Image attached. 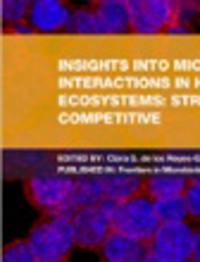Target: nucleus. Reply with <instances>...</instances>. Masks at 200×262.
<instances>
[{"instance_id": "obj_1", "label": "nucleus", "mask_w": 200, "mask_h": 262, "mask_svg": "<svg viewBox=\"0 0 200 262\" xmlns=\"http://www.w3.org/2000/svg\"><path fill=\"white\" fill-rule=\"evenodd\" d=\"M162 227L155 203L145 195H134V198L119 203L117 212L112 214V231H119L124 236H131L138 241H152V236L158 234Z\"/></svg>"}, {"instance_id": "obj_2", "label": "nucleus", "mask_w": 200, "mask_h": 262, "mask_svg": "<svg viewBox=\"0 0 200 262\" xmlns=\"http://www.w3.org/2000/svg\"><path fill=\"white\" fill-rule=\"evenodd\" d=\"M29 243H31L38 260H64L76 246L74 224H72V220L48 214V220L41 222L31 231Z\"/></svg>"}, {"instance_id": "obj_3", "label": "nucleus", "mask_w": 200, "mask_h": 262, "mask_svg": "<svg viewBox=\"0 0 200 262\" xmlns=\"http://www.w3.org/2000/svg\"><path fill=\"white\" fill-rule=\"evenodd\" d=\"M195 231L188 224H162L150 241V253L162 262H191L193 260Z\"/></svg>"}, {"instance_id": "obj_4", "label": "nucleus", "mask_w": 200, "mask_h": 262, "mask_svg": "<svg viewBox=\"0 0 200 262\" xmlns=\"http://www.w3.org/2000/svg\"><path fill=\"white\" fill-rule=\"evenodd\" d=\"M131 31L141 36H155L174 24V5L167 0H129Z\"/></svg>"}, {"instance_id": "obj_5", "label": "nucleus", "mask_w": 200, "mask_h": 262, "mask_svg": "<svg viewBox=\"0 0 200 262\" xmlns=\"http://www.w3.org/2000/svg\"><path fill=\"white\" fill-rule=\"evenodd\" d=\"M72 224H74L76 246L81 248H98L112 234V217L100 205L79 210L72 217Z\"/></svg>"}, {"instance_id": "obj_6", "label": "nucleus", "mask_w": 200, "mask_h": 262, "mask_svg": "<svg viewBox=\"0 0 200 262\" xmlns=\"http://www.w3.org/2000/svg\"><path fill=\"white\" fill-rule=\"evenodd\" d=\"M72 186H74V179L62 177V174H36L29 181V191H31L34 203L48 214H53L57 207L64 205Z\"/></svg>"}, {"instance_id": "obj_7", "label": "nucleus", "mask_w": 200, "mask_h": 262, "mask_svg": "<svg viewBox=\"0 0 200 262\" xmlns=\"http://www.w3.org/2000/svg\"><path fill=\"white\" fill-rule=\"evenodd\" d=\"M105 198V188H103V177H76L74 186L69 191V198L64 200L62 207H57L53 217H64L72 220L79 210L98 205Z\"/></svg>"}, {"instance_id": "obj_8", "label": "nucleus", "mask_w": 200, "mask_h": 262, "mask_svg": "<svg viewBox=\"0 0 200 262\" xmlns=\"http://www.w3.org/2000/svg\"><path fill=\"white\" fill-rule=\"evenodd\" d=\"M72 14H74V10H69L60 0H36V3H31V10H29V24L36 31L53 34V31L69 27Z\"/></svg>"}, {"instance_id": "obj_9", "label": "nucleus", "mask_w": 200, "mask_h": 262, "mask_svg": "<svg viewBox=\"0 0 200 262\" xmlns=\"http://www.w3.org/2000/svg\"><path fill=\"white\" fill-rule=\"evenodd\" d=\"M150 250L143 246V241L124 236L119 231H112L103 243V257L107 262H143Z\"/></svg>"}, {"instance_id": "obj_10", "label": "nucleus", "mask_w": 200, "mask_h": 262, "mask_svg": "<svg viewBox=\"0 0 200 262\" xmlns=\"http://www.w3.org/2000/svg\"><path fill=\"white\" fill-rule=\"evenodd\" d=\"M98 17L103 19L107 36H124L131 31V12L124 0H103L96 7Z\"/></svg>"}, {"instance_id": "obj_11", "label": "nucleus", "mask_w": 200, "mask_h": 262, "mask_svg": "<svg viewBox=\"0 0 200 262\" xmlns=\"http://www.w3.org/2000/svg\"><path fill=\"white\" fill-rule=\"evenodd\" d=\"M143 184L141 174H103V188L107 198H115L119 203L134 198Z\"/></svg>"}, {"instance_id": "obj_12", "label": "nucleus", "mask_w": 200, "mask_h": 262, "mask_svg": "<svg viewBox=\"0 0 200 262\" xmlns=\"http://www.w3.org/2000/svg\"><path fill=\"white\" fill-rule=\"evenodd\" d=\"M188 186V179L184 174H152L145 179V188H148V193L155 198H167V195H184Z\"/></svg>"}, {"instance_id": "obj_13", "label": "nucleus", "mask_w": 200, "mask_h": 262, "mask_svg": "<svg viewBox=\"0 0 200 262\" xmlns=\"http://www.w3.org/2000/svg\"><path fill=\"white\" fill-rule=\"evenodd\" d=\"M67 31L69 34H74V36H107V29H105L103 19L98 17V12L86 10V7L74 10Z\"/></svg>"}, {"instance_id": "obj_14", "label": "nucleus", "mask_w": 200, "mask_h": 262, "mask_svg": "<svg viewBox=\"0 0 200 262\" xmlns=\"http://www.w3.org/2000/svg\"><path fill=\"white\" fill-rule=\"evenodd\" d=\"M155 212H158L162 224H179L188 217V207L184 195H167V198H155Z\"/></svg>"}, {"instance_id": "obj_15", "label": "nucleus", "mask_w": 200, "mask_h": 262, "mask_svg": "<svg viewBox=\"0 0 200 262\" xmlns=\"http://www.w3.org/2000/svg\"><path fill=\"white\" fill-rule=\"evenodd\" d=\"M29 5L27 0H3L0 3V14H3V21L10 24V27H17V24H24L29 19Z\"/></svg>"}, {"instance_id": "obj_16", "label": "nucleus", "mask_w": 200, "mask_h": 262, "mask_svg": "<svg viewBox=\"0 0 200 262\" xmlns=\"http://www.w3.org/2000/svg\"><path fill=\"white\" fill-rule=\"evenodd\" d=\"M3 262H38V257H36L31 243L21 241V243L10 246V248L3 253Z\"/></svg>"}, {"instance_id": "obj_17", "label": "nucleus", "mask_w": 200, "mask_h": 262, "mask_svg": "<svg viewBox=\"0 0 200 262\" xmlns=\"http://www.w3.org/2000/svg\"><path fill=\"white\" fill-rule=\"evenodd\" d=\"M172 5H174V24L188 27L195 17H200L198 3H172Z\"/></svg>"}, {"instance_id": "obj_18", "label": "nucleus", "mask_w": 200, "mask_h": 262, "mask_svg": "<svg viewBox=\"0 0 200 262\" xmlns=\"http://www.w3.org/2000/svg\"><path fill=\"white\" fill-rule=\"evenodd\" d=\"M184 200H186L188 214L191 217H200V177L188 181L186 191H184Z\"/></svg>"}, {"instance_id": "obj_19", "label": "nucleus", "mask_w": 200, "mask_h": 262, "mask_svg": "<svg viewBox=\"0 0 200 262\" xmlns=\"http://www.w3.org/2000/svg\"><path fill=\"white\" fill-rule=\"evenodd\" d=\"M165 34L167 36H188V34H191V29H188V27H181V24H172V27L165 29Z\"/></svg>"}, {"instance_id": "obj_20", "label": "nucleus", "mask_w": 200, "mask_h": 262, "mask_svg": "<svg viewBox=\"0 0 200 262\" xmlns=\"http://www.w3.org/2000/svg\"><path fill=\"white\" fill-rule=\"evenodd\" d=\"M36 29L29 24V21H24V24H17V27H12V34H17V36H31Z\"/></svg>"}, {"instance_id": "obj_21", "label": "nucleus", "mask_w": 200, "mask_h": 262, "mask_svg": "<svg viewBox=\"0 0 200 262\" xmlns=\"http://www.w3.org/2000/svg\"><path fill=\"white\" fill-rule=\"evenodd\" d=\"M193 257L200 260V229L195 231V246H193Z\"/></svg>"}, {"instance_id": "obj_22", "label": "nucleus", "mask_w": 200, "mask_h": 262, "mask_svg": "<svg viewBox=\"0 0 200 262\" xmlns=\"http://www.w3.org/2000/svg\"><path fill=\"white\" fill-rule=\"evenodd\" d=\"M143 262H162V260H160V257H155V255H152V253H148Z\"/></svg>"}, {"instance_id": "obj_23", "label": "nucleus", "mask_w": 200, "mask_h": 262, "mask_svg": "<svg viewBox=\"0 0 200 262\" xmlns=\"http://www.w3.org/2000/svg\"><path fill=\"white\" fill-rule=\"evenodd\" d=\"M38 262H62V260H38Z\"/></svg>"}, {"instance_id": "obj_24", "label": "nucleus", "mask_w": 200, "mask_h": 262, "mask_svg": "<svg viewBox=\"0 0 200 262\" xmlns=\"http://www.w3.org/2000/svg\"><path fill=\"white\" fill-rule=\"evenodd\" d=\"M191 262H200V260H198V257H193V260H191Z\"/></svg>"}]
</instances>
